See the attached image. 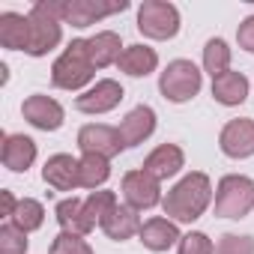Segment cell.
Returning a JSON list of instances; mask_svg holds the SVG:
<instances>
[{"mask_svg": "<svg viewBox=\"0 0 254 254\" xmlns=\"http://www.w3.org/2000/svg\"><path fill=\"white\" fill-rule=\"evenodd\" d=\"M209 203H212V183H209L206 174L194 171V174H186V177L165 194L162 209H165V215H168L171 221L189 224V221H197V218L206 212Z\"/></svg>", "mask_w": 254, "mask_h": 254, "instance_id": "cell-1", "label": "cell"}, {"mask_svg": "<svg viewBox=\"0 0 254 254\" xmlns=\"http://www.w3.org/2000/svg\"><path fill=\"white\" fill-rule=\"evenodd\" d=\"M66 0H36L30 9V57H45L63 39Z\"/></svg>", "mask_w": 254, "mask_h": 254, "instance_id": "cell-2", "label": "cell"}, {"mask_svg": "<svg viewBox=\"0 0 254 254\" xmlns=\"http://www.w3.org/2000/svg\"><path fill=\"white\" fill-rule=\"evenodd\" d=\"M96 66L87 54V39H72L51 66V84L60 90H81L93 81Z\"/></svg>", "mask_w": 254, "mask_h": 254, "instance_id": "cell-3", "label": "cell"}, {"mask_svg": "<svg viewBox=\"0 0 254 254\" xmlns=\"http://www.w3.org/2000/svg\"><path fill=\"white\" fill-rule=\"evenodd\" d=\"M254 209V180L242 174H227L215 189V215L218 218H245Z\"/></svg>", "mask_w": 254, "mask_h": 254, "instance_id": "cell-4", "label": "cell"}, {"mask_svg": "<svg viewBox=\"0 0 254 254\" xmlns=\"http://www.w3.org/2000/svg\"><path fill=\"white\" fill-rule=\"evenodd\" d=\"M200 84H203V72L191 60H171L168 69L159 78L162 96L168 102H174V105H183V102L194 99L200 93Z\"/></svg>", "mask_w": 254, "mask_h": 254, "instance_id": "cell-5", "label": "cell"}, {"mask_svg": "<svg viewBox=\"0 0 254 254\" xmlns=\"http://www.w3.org/2000/svg\"><path fill=\"white\" fill-rule=\"evenodd\" d=\"M138 30L147 39H174L180 33V9L168 0H144L138 9Z\"/></svg>", "mask_w": 254, "mask_h": 254, "instance_id": "cell-6", "label": "cell"}, {"mask_svg": "<svg viewBox=\"0 0 254 254\" xmlns=\"http://www.w3.org/2000/svg\"><path fill=\"white\" fill-rule=\"evenodd\" d=\"M78 147L84 156H102V159H114L126 150V141L120 135V129L105 123H87L78 132Z\"/></svg>", "mask_w": 254, "mask_h": 254, "instance_id": "cell-7", "label": "cell"}, {"mask_svg": "<svg viewBox=\"0 0 254 254\" xmlns=\"http://www.w3.org/2000/svg\"><path fill=\"white\" fill-rule=\"evenodd\" d=\"M123 197L132 209H153L156 203H162V186L156 177H150L144 168L141 171H129L123 177Z\"/></svg>", "mask_w": 254, "mask_h": 254, "instance_id": "cell-8", "label": "cell"}, {"mask_svg": "<svg viewBox=\"0 0 254 254\" xmlns=\"http://www.w3.org/2000/svg\"><path fill=\"white\" fill-rule=\"evenodd\" d=\"M123 87H120V81H114V78H102V81H96L90 90H84L78 99H75V108L81 111V114H108V111H114L120 102H123Z\"/></svg>", "mask_w": 254, "mask_h": 254, "instance_id": "cell-9", "label": "cell"}, {"mask_svg": "<svg viewBox=\"0 0 254 254\" xmlns=\"http://www.w3.org/2000/svg\"><path fill=\"white\" fill-rule=\"evenodd\" d=\"M129 9V0H117V3H102V0H66V24L84 30L114 12Z\"/></svg>", "mask_w": 254, "mask_h": 254, "instance_id": "cell-10", "label": "cell"}, {"mask_svg": "<svg viewBox=\"0 0 254 254\" xmlns=\"http://www.w3.org/2000/svg\"><path fill=\"white\" fill-rule=\"evenodd\" d=\"M21 114H24V120L30 126H36V129H42V132H57L63 126V117H66L63 105L57 99H51V96H42V93L27 96L24 105H21Z\"/></svg>", "mask_w": 254, "mask_h": 254, "instance_id": "cell-11", "label": "cell"}, {"mask_svg": "<svg viewBox=\"0 0 254 254\" xmlns=\"http://www.w3.org/2000/svg\"><path fill=\"white\" fill-rule=\"evenodd\" d=\"M218 147L230 159L254 156V120H230L218 135Z\"/></svg>", "mask_w": 254, "mask_h": 254, "instance_id": "cell-12", "label": "cell"}, {"mask_svg": "<svg viewBox=\"0 0 254 254\" xmlns=\"http://www.w3.org/2000/svg\"><path fill=\"white\" fill-rule=\"evenodd\" d=\"M42 180L54 189V191H72L81 186V162L72 159L69 153H57L45 162L42 168Z\"/></svg>", "mask_w": 254, "mask_h": 254, "instance_id": "cell-13", "label": "cell"}, {"mask_svg": "<svg viewBox=\"0 0 254 254\" xmlns=\"http://www.w3.org/2000/svg\"><path fill=\"white\" fill-rule=\"evenodd\" d=\"M117 129H120L126 147H138L156 132V111L150 105H138V108H132L123 117V123L117 126Z\"/></svg>", "mask_w": 254, "mask_h": 254, "instance_id": "cell-14", "label": "cell"}, {"mask_svg": "<svg viewBox=\"0 0 254 254\" xmlns=\"http://www.w3.org/2000/svg\"><path fill=\"white\" fill-rule=\"evenodd\" d=\"M102 230H105V236L108 239H114V242H126V239H132L135 233H141V215H138V209H132L129 203H117L108 215H105V221L99 224Z\"/></svg>", "mask_w": 254, "mask_h": 254, "instance_id": "cell-15", "label": "cell"}, {"mask_svg": "<svg viewBox=\"0 0 254 254\" xmlns=\"http://www.w3.org/2000/svg\"><path fill=\"white\" fill-rule=\"evenodd\" d=\"M183 165H186V153H183V147H177V144H162V147H156V150L144 159V171H147L150 177H156L159 183L177 177V174L183 171Z\"/></svg>", "mask_w": 254, "mask_h": 254, "instance_id": "cell-16", "label": "cell"}, {"mask_svg": "<svg viewBox=\"0 0 254 254\" xmlns=\"http://www.w3.org/2000/svg\"><path fill=\"white\" fill-rule=\"evenodd\" d=\"M3 165L15 174H24L36 162V141L27 135H6L3 138V153H0Z\"/></svg>", "mask_w": 254, "mask_h": 254, "instance_id": "cell-17", "label": "cell"}, {"mask_svg": "<svg viewBox=\"0 0 254 254\" xmlns=\"http://www.w3.org/2000/svg\"><path fill=\"white\" fill-rule=\"evenodd\" d=\"M138 236H141L144 248H150V251H168L171 245H180V239H183L177 221H171V218H150V221H144Z\"/></svg>", "mask_w": 254, "mask_h": 254, "instance_id": "cell-18", "label": "cell"}, {"mask_svg": "<svg viewBox=\"0 0 254 254\" xmlns=\"http://www.w3.org/2000/svg\"><path fill=\"white\" fill-rule=\"evenodd\" d=\"M0 45L9 51H24L30 48V15L18 12H3L0 15Z\"/></svg>", "mask_w": 254, "mask_h": 254, "instance_id": "cell-19", "label": "cell"}, {"mask_svg": "<svg viewBox=\"0 0 254 254\" xmlns=\"http://www.w3.org/2000/svg\"><path fill=\"white\" fill-rule=\"evenodd\" d=\"M212 99L218 105H227V108L242 105L248 99V78L242 72H233V69L212 78Z\"/></svg>", "mask_w": 254, "mask_h": 254, "instance_id": "cell-20", "label": "cell"}, {"mask_svg": "<svg viewBox=\"0 0 254 254\" xmlns=\"http://www.w3.org/2000/svg\"><path fill=\"white\" fill-rule=\"evenodd\" d=\"M120 48H123V42H120V36L114 30H99L96 36L87 39V54H90V60H93L96 69H105L111 63H120V57H123Z\"/></svg>", "mask_w": 254, "mask_h": 254, "instance_id": "cell-21", "label": "cell"}, {"mask_svg": "<svg viewBox=\"0 0 254 254\" xmlns=\"http://www.w3.org/2000/svg\"><path fill=\"white\" fill-rule=\"evenodd\" d=\"M126 75H132V78H147L150 72H156L159 66V54L156 48L150 45H129V48H123V57L117 63Z\"/></svg>", "mask_w": 254, "mask_h": 254, "instance_id": "cell-22", "label": "cell"}, {"mask_svg": "<svg viewBox=\"0 0 254 254\" xmlns=\"http://www.w3.org/2000/svg\"><path fill=\"white\" fill-rule=\"evenodd\" d=\"M54 215H57V224H60L66 233L87 236V233L93 230V224H90V218H87V212H84V200H78V197L60 200L57 209H54Z\"/></svg>", "mask_w": 254, "mask_h": 254, "instance_id": "cell-23", "label": "cell"}, {"mask_svg": "<svg viewBox=\"0 0 254 254\" xmlns=\"http://www.w3.org/2000/svg\"><path fill=\"white\" fill-rule=\"evenodd\" d=\"M9 221H12L15 227H21L24 233H30V230H39V227L45 224V206H42L39 200H33V197H21Z\"/></svg>", "mask_w": 254, "mask_h": 254, "instance_id": "cell-24", "label": "cell"}, {"mask_svg": "<svg viewBox=\"0 0 254 254\" xmlns=\"http://www.w3.org/2000/svg\"><path fill=\"white\" fill-rule=\"evenodd\" d=\"M81 189H99L111 177V159L102 156H81Z\"/></svg>", "mask_w": 254, "mask_h": 254, "instance_id": "cell-25", "label": "cell"}, {"mask_svg": "<svg viewBox=\"0 0 254 254\" xmlns=\"http://www.w3.org/2000/svg\"><path fill=\"white\" fill-rule=\"evenodd\" d=\"M203 69L212 78L230 72V48H227L224 39H209L206 42V48H203Z\"/></svg>", "mask_w": 254, "mask_h": 254, "instance_id": "cell-26", "label": "cell"}, {"mask_svg": "<svg viewBox=\"0 0 254 254\" xmlns=\"http://www.w3.org/2000/svg\"><path fill=\"white\" fill-rule=\"evenodd\" d=\"M114 206H117V194H114V191H90V194L84 197V212H87V218H90L93 227L102 224L105 215H108Z\"/></svg>", "mask_w": 254, "mask_h": 254, "instance_id": "cell-27", "label": "cell"}, {"mask_svg": "<svg viewBox=\"0 0 254 254\" xmlns=\"http://www.w3.org/2000/svg\"><path fill=\"white\" fill-rule=\"evenodd\" d=\"M0 254H27V233L12 221L0 227Z\"/></svg>", "mask_w": 254, "mask_h": 254, "instance_id": "cell-28", "label": "cell"}, {"mask_svg": "<svg viewBox=\"0 0 254 254\" xmlns=\"http://www.w3.org/2000/svg\"><path fill=\"white\" fill-rule=\"evenodd\" d=\"M48 254H93V248L87 245L84 236H75V233H66L60 230L51 242V251Z\"/></svg>", "mask_w": 254, "mask_h": 254, "instance_id": "cell-29", "label": "cell"}, {"mask_svg": "<svg viewBox=\"0 0 254 254\" xmlns=\"http://www.w3.org/2000/svg\"><path fill=\"white\" fill-rule=\"evenodd\" d=\"M177 254H215V248H212V239L206 233L191 230V233H186L180 239V251Z\"/></svg>", "mask_w": 254, "mask_h": 254, "instance_id": "cell-30", "label": "cell"}, {"mask_svg": "<svg viewBox=\"0 0 254 254\" xmlns=\"http://www.w3.org/2000/svg\"><path fill=\"white\" fill-rule=\"evenodd\" d=\"M215 254H254V236H236V233H224L218 239Z\"/></svg>", "mask_w": 254, "mask_h": 254, "instance_id": "cell-31", "label": "cell"}, {"mask_svg": "<svg viewBox=\"0 0 254 254\" xmlns=\"http://www.w3.org/2000/svg\"><path fill=\"white\" fill-rule=\"evenodd\" d=\"M236 42H239L242 51L254 54V15H248V18L239 24V30H236Z\"/></svg>", "mask_w": 254, "mask_h": 254, "instance_id": "cell-32", "label": "cell"}, {"mask_svg": "<svg viewBox=\"0 0 254 254\" xmlns=\"http://www.w3.org/2000/svg\"><path fill=\"white\" fill-rule=\"evenodd\" d=\"M15 206H18V200H15V194L12 191H0V215H6V218H12V212H15Z\"/></svg>", "mask_w": 254, "mask_h": 254, "instance_id": "cell-33", "label": "cell"}]
</instances>
